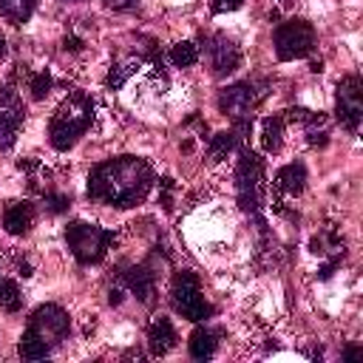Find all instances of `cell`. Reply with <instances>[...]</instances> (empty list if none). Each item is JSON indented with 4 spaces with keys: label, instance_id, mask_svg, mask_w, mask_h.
Wrapping results in <instances>:
<instances>
[{
    "label": "cell",
    "instance_id": "obj_1",
    "mask_svg": "<svg viewBox=\"0 0 363 363\" xmlns=\"http://www.w3.org/2000/svg\"><path fill=\"white\" fill-rule=\"evenodd\" d=\"M153 182V167L139 156L105 159L88 173V199L111 207H133L150 193Z\"/></svg>",
    "mask_w": 363,
    "mask_h": 363
},
{
    "label": "cell",
    "instance_id": "obj_2",
    "mask_svg": "<svg viewBox=\"0 0 363 363\" xmlns=\"http://www.w3.org/2000/svg\"><path fill=\"white\" fill-rule=\"evenodd\" d=\"M71 318L60 303H43L31 312L28 326L17 343V352L23 360H43L51 354L54 346H60L68 337Z\"/></svg>",
    "mask_w": 363,
    "mask_h": 363
},
{
    "label": "cell",
    "instance_id": "obj_3",
    "mask_svg": "<svg viewBox=\"0 0 363 363\" xmlns=\"http://www.w3.org/2000/svg\"><path fill=\"white\" fill-rule=\"evenodd\" d=\"M91 122H94V99L85 96L82 91L68 94L57 105V111H54V116L48 122V142H51V147L54 150L74 147L79 142V136L91 128Z\"/></svg>",
    "mask_w": 363,
    "mask_h": 363
},
{
    "label": "cell",
    "instance_id": "obj_4",
    "mask_svg": "<svg viewBox=\"0 0 363 363\" xmlns=\"http://www.w3.org/2000/svg\"><path fill=\"white\" fill-rule=\"evenodd\" d=\"M116 235L113 230H105V227H96V224H88V221H71L65 227V244L68 250L74 252V258L79 264H99L108 250L113 247Z\"/></svg>",
    "mask_w": 363,
    "mask_h": 363
},
{
    "label": "cell",
    "instance_id": "obj_5",
    "mask_svg": "<svg viewBox=\"0 0 363 363\" xmlns=\"http://www.w3.org/2000/svg\"><path fill=\"white\" fill-rule=\"evenodd\" d=\"M272 43H275V57L284 60V62H292V60H303V57H309L315 51L318 31H315V26L309 20L295 17V20H286V23H281L275 28Z\"/></svg>",
    "mask_w": 363,
    "mask_h": 363
},
{
    "label": "cell",
    "instance_id": "obj_6",
    "mask_svg": "<svg viewBox=\"0 0 363 363\" xmlns=\"http://www.w3.org/2000/svg\"><path fill=\"white\" fill-rule=\"evenodd\" d=\"M267 85H258V82H250V79H244V82H233V85H227V88H221L218 91V111L221 113H227L241 130L252 122V111L258 108V102L264 99V91Z\"/></svg>",
    "mask_w": 363,
    "mask_h": 363
},
{
    "label": "cell",
    "instance_id": "obj_7",
    "mask_svg": "<svg viewBox=\"0 0 363 363\" xmlns=\"http://www.w3.org/2000/svg\"><path fill=\"white\" fill-rule=\"evenodd\" d=\"M170 303H173V309H176L182 318H187V320H193V323L207 320V318L213 315V306L204 301L201 284H199L196 272H190V269H182V272L173 275Z\"/></svg>",
    "mask_w": 363,
    "mask_h": 363
},
{
    "label": "cell",
    "instance_id": "obj_8",
    "mask_svg": "<svg viewBox=\"0 0 363 363\" xmlns=\"http://www.w3.org/2000/svg\"><path fill=\"white\" fill-rule=\"evenodd\" d=\"M235 182H238V204L244 213L258 216L261 210V193H264V159L252 150H241L238 167H235Z\"/></svg>",
    "mask_w": 363,
    "mask_h": 363
},
{
    "label": "cell",
    "instance_id": "obj_9",
    "mask_svg": "<svg viewBox=\"0 0 363 363\" xmlns=\"http://www.w3.org/2000/svg\"><path fill=\"white\" fill-rule=\"evenodd\" d=\"M335 113H337V122L346 128V130H357L360 125V116H363V82L357 74H346L340 82H337V99H335Z\"/></svg>",
    "mask_w": 363,
    "mask_h": 363
},
{
    "label": "cell",
    "instance_id": "obj_10",
    "mask_svg": "<svg viewBox=\"0 0 363 363\" xmlns=\"http://www.w3.org/2000/svg\"><path fill=\"white\" fill-rule=\"evenodd\" d=\"M23 116H26V108H23V99L17 96V91L0 88V150H9L14 145Z\"/></svg>",
    "mask_w": 363,
    "mask_h": 363
},
{
    "label": "cell",
    "instance_id": "obj_11",
    "mask_svg": "<svg viewBox=\"0 0 363 363\" xmlns=\"http://www.w3.org/2000/svg\"><path fill=\"white\" fill-rule=\"evenodd\" d=\"M207 60L216 77H227L241 65V48L224 34H216L207 40Z\"/></svg>",
    "mask_w": 363,
    "mask_h": 363
},
{
    "label": "cell",
    "instance_id": "obj_12",
    "mask_svg": "<svg viewBox=\"0 0 363 363\" xmlns=\"http://www.w3.org/2000/svg\"><path fill=\"white\" fill-rule=\"evenodd\" d=\"M122 284H125L142 303H150L153 295H156V272H153L147 264L130 267V269L122 275Z\"/></svg>",
    "mask_w": 363,
    "mask_h": 363
},
{
    "label": "cell",
    "instance_id": "obj_13",
    "mask_svg": "<svg viewBox=\"0 0 363 363\" xmlns=\"http://www.w3.org/2000/svg\"><path fill=\"white\" fill-rule=\"evenodd\" d=\"M34 224V204L31 201H9L3 210V230L9 235H26Z\"/></svg>",
    "mask_w": 363,
    "mask_h": 363
},
{
    "label": "cell",
    "instance_id": "obj_14",
    "mask_svg": "<svg viewBox=\"0 0 363 363\" xmlns=\"http://www.w3.org/2000/svg\"><path fill=\"white\" fill-rule=\"evenodd\" d=\"M306 187V167L303 162H289L275 173V193L281 196H301Z\"/></svg>",
    "mask_w": 363,
    "mask_h": 363
},
{
    "label": "cell",
    "instance_id": "obj_15",
    "mask_svg": "<svg viewBox=\"0 0 363 363\" xmlns=\"http://www.w3.org/2000/svg\"><path fill=\"white\" fill-rule=\"evenodd\" d=\"M176 329H173V323L167 320V318H156L150 326H147V346H150V354L153 357H162V354H167L173 346H176Z\"/></svg>",
    "mask_w": 363,
    "mask_h": 363
},
{
    "label": "cell",
    "instance_id": "obj_16",
    "mask_svg": "<svg viewBox=\"0 0 363 363\" xmlns=\"http://www.w3.org/2000/svg\"><path fill=\"white\" fill-rule=\"evenodd\" d=\"M187 349H190V357L207 360V357H213L216 349H218V335H216L213 329H207V326H199V329H193V335H190V340H187Z\"/></svg>",
    "mask_w": 363,
    "mask_h": 363
},
{
    "label": "cell",
    "instance_id": "obj_17",
    "mask_svg": "<svg viewBox=\"0 0 363 363\" xmlns=\"http://www.w3.org/2000/svg\"><path fill=\"white\" fill-rule=\"evenodd\" d=\"M37 9V0H0V17L11 26L26 23Z\"/></svg>",
    "mask_w": 363,
    "mask_h": 363
},
{
    "label": "cell",
    "instance_id": "obj_18",
    "mask_svg": "<svg viewBox=\"0 0 363 363\" xmlns=\"http://www.w3.org/2000/svg\"><path fill=\"white\" fill-rule=\"evenodd\" d=\"M284 122L286 116H269L264 119V130H261V145L267 153H278L284 145Z\"/></svg>",
    "mask_w": 363,
    "mask_h": 363
},
{
    "label": "cell",
    "instance_id": "obj_19",
    "mask_svg": "<svg viewBox=\"0 0 363 363\" xmlns=\"http://www.w3.org/2000/svg\"><path fill=\"white\" fill-rule=\"evenodd\" d=\"M235 145H238L235 130H221V133H216V136L210 139V147H207L210 162H221V159H227V156L235 150Z\"/></svg>",
    "mask_w": 363,
    "mask_h": 363
},
{
    "label": "cell",
    "instance_id": "obj_20",
    "mask_svg": "<svg viewBox=\"0 0 363 363\" xmlns=\"http://www.w3.org/2000/svg\"><path fill=\"white\" fill-rule=\"evenodd\" d=\"M0 306H3L6 312H17V309L23 306V295H20L17 281L0 278Z\"/></svg>",
    "mask_w": 363,
    "mask_h": 363
},
{
    "label": "cell",
    "instance_id": "obj_21",
    "mask_svg": "<svg viewBox=\"0 0 363 363\" xmlns=\"http://www.w3.org/2000/svg\"><path fill=\"white\" fill-rule=\"evenodd\" d=\"M170 62H173L176 68H190V65L199 62V48H196L193 43H176V45L170 48Z\"/></svg>",
    "mask_w": 363,
    "mask_h": 363
},
{
    "label": "cell",
    "instance_id": "obj_22",
    "mask_svg": "<svg viewBox=\"0 0 363 363\" xmlns=\"http://www.w3.org/2000/svg\"><path fill=\"white\" fill-rule=\"evenodd\" d=\"M51 85H54V79H51L48 71H37V74L28 77V91H31L34 99H45L48 91H51Z\"/></svg>",
    "mask_w": 363,
    "mask_h": 363
},
{
    "label": "cell",
    "instance_id": "obj_23",
    "mask_svg": "<svg viewBox=\"0 0 363 363\" xmlns=\"http://www.w3.org/2000/svg\"><path fill=\"white\" fill-rule=\"evenodd\" d=\"M133 71H136V62H133V60H130V62H113L111 71H108V79H105V82H108L111 88H122L125 79H128Z\"/></svg>",
    "mask_w": 363,
    "mask_h": 363
},
{
    "label": "cell",
    "instance_id": "obj_24",
    "mask_svg": "<svg viewBox=\"0 0 363 363\" xmlns=\"http://www.w3.org/2000/svg\"><path fill=\"white\" fill-rule=\"evenodd\" d=\"M68 204H71V199L68 196H62V193H45V210L48 213H65L68 210Z\"/></svg>",
    "mask_w": 363,
    "mask_h": 363
},
{
    "label": "cell",
    "instance_id": "obj_25",
    "mask_svg": "<svg viewBox=\"0 0 363 363\" xmlns=\"http://www.w3.org/2000/svg\"><path fill=\"white\" fill-rule=\"evenodd\" d=\"M241 3H244V0H213L210 9H213L216 14H224V11H235Z\"/></svg>",
    "mask_w": 363,
    "mask_h": 363
},
{
    "label": "cell",
    "instance_id": "obj_26",
    "mask_svg": "<svg viewBox=\"0 0 363 363\" xmlns=\"http://www.w3.org/2000/svg\"><path fill=\"white\" fill-rule=\"evenodd\" d=\"M62 45H65V51H74V54H77V51H82V48H85V45H82V40H79V37H65V40H62Z\"/></svg>",
    "mask_w": 363,
    "mask_h": 363
},
{
    "label": "cell",
    "instance_id": "obj_27",
    "mask_svg": "<svg viewBox=\"0 0 363 363\" xmlns=\"http://www.w3.org/2000/svg\"><path fill=\"white\" fill-rule=\"evenodd\" d=\"M360 357H363V349H360V346H349V349L343 352V360H346V363H352V360H360Z\"/></svg>",
    "mask_w": 363,
    "mask_h": 363
},
{
    "label": "cell",
    "instance_id": "obj_28",
    "mask_svg": "<svg viewBox=\"0 0 363 363\" xmlns=\"http://www.w3.org/2000/svg\"><path fill=\"white\" fill-rule=\"evenodd\" d=\"M108 6H113V9H130V6H136V0H105Z\"/></svg>",
    "mask_w": 363,
    "mask_h": 363
},
{
    "label": "cell",
    "instance_id": "obj_29",
    "mask_svg": "<svg viewBox=\"0 0 363 363\" xmlns=\"http://www.w3.org/2000/svg\"><path fill=\"white\" fill-rule=\"evenodd\" d=\"M20 170H37L40 167V162H34V159H20V164H17Z\"/></svg>",
    "mask_w": 363,
    "mask_h": 363
},
{
    "label": "cell",
    "instance_id": "obj_30",
    "mask_svg": "<svg viewBox=\"0 0 363 363\" xmlns=\"http://www.w3.org/2000/svg\"><path fill=\"white\" fill-rule=\"evenodd\" d=\"M3 54H6V40L0 37V57H3Z\"/></svg>",
    "mask_w": 363,
    "mask_h": 363
},
{
    "label": "cell",
    "instance_id": "obj_31",
    "mask_svg": "<svg viewBox=\"0 0 363 363\" xmlns=\"http://www.w3.org/2000/svg\"><path fill=\"white\" fill-rule=\"evenodd\" d=\"M62 3H77V0H62Z\"/></svg>",
    "mask_w": 363,
    "mask_h": 363
}]
</instances>
